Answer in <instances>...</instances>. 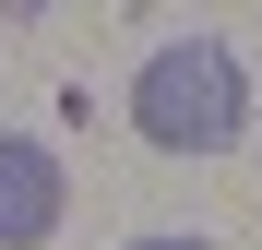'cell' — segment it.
<instances>
[{
	"mask_svg": "<svg viewBox=\"0 0 262 250\" xmlns=\"http://www.w3.org/2000/svg\"><path fill=\"white\" fill-rule=\"evenodd\" d=\"M131 250H214V238H179V226H167V238H131Z\"/></svg>",
	"mask_w": 262,
	"mask_h": 250,
	"instance_id": "cell-3",
	"label": "cell"
},
{
	"mask_svg": "<svg viewBox=\"0 0 262 250\" xmlns=\"http://www.w3.org/2000/svg\"><path fill=\"white\" fill-rule=\"evenodd\" d=\"M131 131L155 155H227L250 131V83L227 36H167V48L131 72Z\"/></svg>",
	"mask_w": 262,
	"mask_h": 250,
	"instance_id": "cell-1",
	"label": "cell"
},
{
	"mask_svg": "<svg viewBox=\"0 0 262 250\" xmlns=\"http://www.w3.org/2000/svg\"><path fill=\"white\" fill-rule=\"evenodd\" d=\"M72 215V167L36 131H0V250H48Z\"/></svg>",
	"mask_w": 262,
	"mask_h": 250,
	"instance_id": "cell-2",
	"label": "cell"
}]
</instances>
